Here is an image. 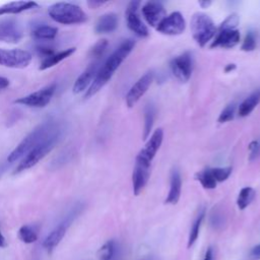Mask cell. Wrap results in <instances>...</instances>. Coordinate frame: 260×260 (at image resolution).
I'll return each mask as SVG.
<instances>
[{
  "label": "cell",
  "mask_w": 260,
  "mask_h": 260,
  "mask_svg": "<svg viewBox=\"0 0 260 260\" xmlns=\"http://www.w3.org/2000/svg\"><path fill=\"white\" fill-rule=\"evenodd\" d=\"M164 139V131L161 128L154 130V132L148 138L145 146L138 152L135 160L150 166L151 160L159 149Z\"/></svg>",
  "instance_id": "11"
},
{
  "label": "cell",
  "mask_w": 260,
  "mask_h": 260,
  "mask_svg": "<svg viewBox=\"0 0 260 260\" xmlns=\"http://www.w3.org/2000/svg\"><path fill=\"white\" fill-rule=\"evenodd\" d=\"M181 189H182V179H181L180 172L177 169H174L171 172L170 191L165 202L167 204H176L180 199Z\"/></svg>",
  "instance_id": "19"
},
{
  "label": "cell",
  "mask_w": 260,
  "mask_h": 260,
  "mask_svg": "<svg viewBox=\"0 0 260 260\" xmlns=\"http://www.w3.org/2000/svg\"><path fill=\"white\" fill-rule=\"evenodd\" d=\"M141 11L144 19L150 26L156 27L166 16L165 7L160 2L157 1H147L145 4H143Z\"/></svg>",
  "instance_id": "15"
},
{
  "label": "cell",
  "mask_w": 260,
  "mask_h": 260,
  "mask_svg": "<svg viewBox=\"0 0 260 260\" xmlns=\"http://www.w3.org/2000/svg\"><path fill=\"white\" fill-rule=\"evenodd\" d=\"M204 216H205V209L202 208L197 217L195 218L193 224H192V228H191V231H190V234H189V239H188V248H190L191 246H193V244L196 242L198 236H199V231H200V226H201V223L204 219Z\"/></svg>",
  "instance_id": "27"
},
{
  "label": "cell",
  "mask_w": 260,
  "mask_h": 260,
  "mask_svg": "<svg viewBox=\"0 0 260 260\" xmlns=\"http://www.w3.org/2000/svg\"><path fill=\"white\" fill-rule=\"evenodd\" d=\"M236 113V105L235 104H230L228 105L219 114L218 117V122L219 123H224L228 121H231L234 119Z\"/></svg>",
  "instance_id": "34"
},
{
  "label": "cell",
  "mask_w": 260,
  "mask_h": 260,
  "mask_svg": "<svg viewBox=\"0 0 260 260\" xmlns=\"http://www.w3.org/2000/svg\"><path fill=\"white\" fill-rule=\"evenodd\" d=\"M7 246V243H6V240L4 238V236L2 235V233L0 232V248H4Z\"/></svg>",
  "instance_id": "44"
},
{
  "label": "cell",
  "mask_w": 260,
  "mask_h": 260,
  "mask_svg": "<svg viewBox=\"0 0 260 260\" xmlns=\"http://www.w3.org/2000/svg\"><path fill=\"white\" fill-rule=\"evenodd\" d=\"M140 6L139 1H131L125 11V17L127 26L130 30H132L136 36L140 38H145L149 35L147 26L141 20L138 14V8Z\"/></svg>",
  "instance_id": "12"
},
{
  "label": "cell",
  "mask_w": 260,
  "mask_h": 260,
  "mask_svg": "<svg viewBox=\"0 0 260 260\" xmlns=\"http://www.w3.org/2000/svg\"><path fill=\"white\" fill-rule=\"evenodd\" d=\"M32 60L30 52L21 49H1L0 65L8 68L22 69L29 65Z\"/></svg>",
  "instance_id": "7"
},
{
  "label": "cell",
  "mask_w": 260,
  "mask_h": 260,
  "mask_svg": "<svg viewBox=\"0 0 260 260\" xmlns=\"http://www.w3.org/2000/svg\"><path fill=\"white\" fill-rule=\"evenodd\" d=\"M203 260H213V251H212L211 247H209L206 250V253H205V256H204Z\"/></svg>",
  "instance_id": "43"
},
{
  "label": "cell",
  "mask_w": 260,
  "mask_h": 260,
  "mask_svg": "<svg viewBox=\"0 0 260 260\" xmlns=\"http://www.w3.org/2000/svg\"><path fill=\"white\" fill-rule=\"evenodd\" d=\"M240 42V31L238 29H221L216 34L211 48H233Z\"/></svg>",
  "instance_id": "18"
},
{
  "label": "cell",
  "mask_w": 260,
  "mask_h": 260,
  "mask_svg": "<svg viewBox=\"0 0 260 260\" xmlns=\"http://www.w3.org/2000/svg\"><path fill=\"white\" fill-rule=\"evenodd\" d=\"M235 68H236V64H234V63L228 64V65L225 66V68H224V71H225V72H230V71L234 70Z\"/></svg>",
  "instance_id": "46"
},
{
  "label": "cell",
  "mask_w": 260,
  "mask_h": 260,
  "mask_svg": "<svg viewBox=\"0 0 260 260\" xmlns=\"http://www.w3.org/2000/svg\"><path fill=\"white\" fill-rule=\"evenodd\" d=\"M100 61H94L90 63L85 70L77 77L75 80L72 90L74 93H80L83 90H87V88L90 86L92 83L93 79L95 78V75L100 69Z\"/></svg>",
  "instance_id": "16"
},
{
  "label": "cell",
  "mask_w": 260,
  "mask_h": 260,
  "mask_svg": "<svg viewBox=\"0 0 260 260\" xmlns=\"http://www.w3.org/2000/svg\"><path fill=\"white\" fill-rule=\"evenodd\" d=\"M249 158L250 160H253L255 158L258 157V155L260 154V141L259 140H253L250 144H249Z\"/></svg>",
  "instance_id": "38"
},
{
  "label": "cell",
  "mask_w": 260,
  "mask_h": 260,
  "mask_svg": "<svg viewBox=\"0 0 260 260\" xmlns=\"http://www.w3.org/2000/svg\"><path fill=\"white\" fill-rule=\"evenodd\" d=\"M196 180L200 182L203 188L205 189H214L216 187L217 182L215 181L210 169L203 170L196 174Z\"/></svg>",
  "instance_id": "28"
},
{
  "label": "cell",
  "mask_w": 260,
  "mask_h": 260,
  "mask_svg": "<svg viewBox=\"0 0 260 260\" xmlns=\"http://www.w3.org/2000/svg\"><path fill=\"white\" fill-rule=\"evenodd\" d=\"M108 41L106 39H102L100 41H98L90 49L89 51V56L91 58L94 59H100L101 57H103V55L105 54L107 48H108Z\"/></svg>",
  "instance_id": "31"
},
{
  "label": "cell",
  "mask_w": 260,
  "mask_h": 260,
  "mask_svg": "<svg viewBox=\"0 0 260 260\" xmlns=\"http://www.w3.org/2000/svg\"><path fill=\"white\" fill-rule=\"evenodd\" d=\"M210 223L214 229L222 228L224 223V215L218 208H214L210 214Z\"/></svg>",
  "instance_id": "33"
},
{
  "label": "cell",
  "mask_w": 260,
  "mask_h": 260,
  "mask_svg": "<svg viewBox=\"0 0 260 260\" xmlns=\"http://www.w3.org/2000/svg\"><path fill=\"white\" fill-rule=\"evenodd\" d=\"M48 14L54 21L62 24H77L87 20L86 13L78 5L69 2H58L51 5Z\"/></svg>",
  "instance_id": "4"
},
{
  "label": "cell",
  "mask_w": 260,
  "mask_h": 260,
  "mask_svg": "<svg viewBox=\"0 0 260 260\" xmlns=\"http://www.w3.org/2000/svg\"><path fill=\"white\" fill-rule=\"evenodd\" d=\"M210 171L215 179V181L223 182L225 181L230 175L232 174V167H224V168H210Z\"/></svg>",
  "instance_id": "32"
},
{
  "label": "cell",
  "mask_w": 260,
  "mask_h": 260,
  "mask_svg": "<svg viewBox=\"0 0 260 260\" xmlns=\"http://www.w3.org/2000/svg\"><path fill=\"white\" fill-rule=\"evenodd\" d=\"M134 46H135L134 40L127 39L123 41L119 45V47L106 59L104 64L100 67L92 83L87 88L84 95L85 99H89L90 96L94 95L111 79L115 71L119 68L122 62L130 54Z\"/></svg>",
  "instance_id": "1"
},
{
  "label": "cell",
  "mask_w": 260,
  "mask_h": 260,
  "mask_svg": "<svg viewBox=\"0 0 260 260\" xmlns=\"http://www.w3.org/2000/svg\"><path fill=\"white\" fill-rule=\"evenodd\" d=\"M211 4V1H207V0H204V1H199V5L202 7V8H207L209 5Z\"/></svg>",
  "instance_id": "45"
},
{
  "label": "cell",
  "mask_w": 260,
  "mask_h": 260,
  "mask_svg": "<svg viewBox=\"0 0 260 260\" xmlns=\"http://www.w3.org/2000/svg\"><path fill=\"white\" fill-rule=\"evenodd\" d=\"M256 48V37L253 31H249L241 46V49L245 52H251Z\"/></svg>",
  "instance_id": "36"
},
{
  "label": "cell",
  "mask_w": 260,
  "mask_h": 260,
  "mask_svg": "<svg viewBox=\"0 0 260 260\" xmlns=\"http://www.w3.org/2000/svg\"><path fill=\"white\" fill-rule=\"evenodd\" d=\"M9 165H10V162L6 159L5 161H2V162H0V179L2 178V176L4 175V173L7 171V169L9 168Z\"/></svg>",
  "instance_id": "39"
},
{
  "label": "cell",
  "mask_w": 260,
  "mask_h": 260,
  "mask_svg": "<svg viewBox=\"0 0 260 260\" xmlns=\"http://www.w3.org/2000/svg\"><path fill=\"white\" fill-rule=\"evenodd\" d=\"M118 26V16L113 12H108L100 16L94 30L96 34H108L114 31Z\"/></svg>",
  "instance_id": "21"
},
{
  "label": "cell",
  "mask_w": 260,
  "mask_h": 260,
  "mask_svg": "<svg viewBox=\"0 0 260 260\" xmlns=\"http://www.w3.org/2000/svg\"><path fill=\"white\" fill-rule=\"evenodd\" d=\"M36 51L39 55H41L44 58L49 57L51 55H53L54 52V48L48 44H39L36 46Z\"/></svg>",
  "instance_id": "37"
},
{
  "label": "cell",
  "mask_w": 260,
  "mask_h": 260,
  "mask_svg": "<svg viewBox=\"0 0 260 260\" xmlns=\"http://www.w3.org/2000/svg\"><path fill=\"white\" fill-rule=\"evenodd\" d=\"M155 28L162 35L177 36L185 30L186 21L181 12L175 11L169 15H166Z\"/></svg>",
  "instance_id": "10"
},
{
  "label": "cell",
  "mask_w": 260,
  "mask_h": 260,
  "mask_svg": "<svg viewBox=\"0 0 260 260\" xmlns=\"http://www.w3.org/2000/svg\"><path fill=\"white\" fill-rule=\"evenodd\" d=\"M23 38L20 22L13 17L0 18V41L8 44H16Z\"/></svg>",
  "instance_id": "9"
},
{
  "label": "cell",
  "mask_w": 260,
  "mask_h": 260,
  "mask_svg": "<svg viewBox=\"0 0 260 260\" xmlns=\"http://www.w3.org/2000/svg\"><path fill=\"white\" fill-rule=\"evenodd\" d=\"M155 116V109L152 105H146L144 109V127H143V139H147L152 129Z\"/></svg>",
  "instance_id": "26"
},
{
  "label": "cell",
  "mask_w": 260,
  "mask_h": 260,
  "mask_svg": "<svg viewBox=\"0 0 260 260\" xmlns=\"http://www.w3.org/2000/svg\"><path fill=\"white\" fill-rule=\"evenodd\" d=\"M149 168L150 166L135 160V166L132 174V186L134 195H139L145 187L149 178Z\"/></svg>",
  "instance_id": "17"
},
{
  "label": "cell",
  "mask_w": 260,
  "mask_h": 260,
  "mask_svg": "<svg viewBox=\"0 0 260 260\" xmlns=\"http://www.w3.org/2000/svg\"><path fill=\"white\" fill-rule=\"evenodd\" d=\"M8 86H9V79L6 77L0 76V91L5 89Z\"/></svg>",
  "instance_id": "41"
},
{
  "label": "cell",
  "mask_w": 260,
  "mask_h": 260,
  "mask_svg": "<svg viewBox=\"0 0 260 260\" xmlns=\"http://www.w3.org/2000/svg\"><path fill=\"white\" fill-rule=\"evenodd\" d=\"M31 35L37 40L49 41V40H53L56 38V36L58 35V29H57V27H54L51 25L40 24L31 30Z\"/></svg>",
  "instance_id": "24"
},
{
  "label": "cell",
  "mask_w": 260,
  "mask_h": 260,
  "mask_svg": "<svg viewBox=\"0 0 260 260\" xmlns=\"http://www.w3.org/2000/svg\"><path fill=\"white\" fill-rule=\"evenodd\" d=\"M116 253V243L114 241H108L98 251V257L100 260H113Z\"/></svg>",
  "instance_id": "30"
},
{
  "label": "cell",
  "mask_w": 260,
  "mask_h": 260,
  "mask_svg": "<svg viewBox=\"0 0 260 260\" xmlns=\"http://www.w3.org/2000/svg\"><path fill=\"white\" fill-rule=\"evenodd\" d=\"M56 87V83L49 84L37 91L15 100L14 103L30 108H44L51 102Z\"/></svg>",
  "instance_id": "8"
},
{
  "label": "cell",
  "mask_w": 260,
  "mask_h": 260,
  "mask_svg": "<svg viewBox=\"0 0 260 260\" xmlns=\"http://www.w3.org/2000/svg\"><path fill=\"white\" fill-rule=\"evenodd\" d=\"M260 103V90H256L248 95L239 107V116L240 117H247L252 113V111L256 108V106Z\"/></svg>",
  "instance_id": "23"
},
{
  "label": "cell",
  "mask_w": 260,
  "mask_h": 260,
  "mask_svg": "<svg viewBox=\"0 0 260 260\" xmlns=\"http://www.w3.org/2000/svg\"><path fill=\"white\" fill-rule=\"evenodd\" d=\"M62 134V129H59L55 131L53 134H51L48 138H46L43 142H41L38 146H36L34 149H31L25 156L21 158V160L18 162L17 167L15 168L13 174H19L23 171H26L34 166H36L41 159H43L57 144Z\"/></svg>",
  "instance_id": "3"
},
{
  "label": "cell",
  "mask_w": 260,
  "mask_h": 260,
  "mask_svg": "<svg viewBox=\"0 0 260 260\" xmlns=\"http://www.w3.org/2000/svg\"><path fill=\"white\" fill-rule=\"evenodd\" d=\"M75 48H68V49H65L63 51H60L58 53H54L53 55L49 56V57H46L42 60L41 64H40V67L39 69L40 70H46V69H49L57 64H59L61 61L65 60L66 58H68L69 56H71L74 52H75Z\"/></svg>",
  "instance_id": "22"
},
{
  "label": "cell",
  "mask_w": 260,
  "mask_h": 260,
  "mask_svg": "<svg viewBox=\"0 0 260 260\" xmlns=\"http://www.w3.org/2000/svg\"><path fill=\"white\" fill-rule=\"evenodd\" d=\"M38 7L35 1H12L0 6V16L6 14H18L20 12L30 10Z\"/></svg>",
  "instance_id": "20"
},
{
  "label": "cell",
  "mask_w": 260,
  "mask_h": 260,
  "mask_svg": "<svg viewBox=\"0 0 260 260\" xmlns=\"http://www.w3.org/2000/svg\"><path fill=\"white\" fill-rule=\"evenodd\" d=\"M251 255H252L253 257H255V258L260 259V245H257V246H255V247L252 249Z\"/></svg>",
  "instance_id": "42"
},
{
  "label": "cell",
  "mask_w": 260,
  "mask_h": 260,
  "mask_svg": "<svg viewBox=\"0 0 260 260\" xmlns=\"http://www.w3.org/2000/svg\"><path fill=\"white\" fill-rule=\"evenodd\" d=\"M18 238L21 242L25 244H31L37 241L38 234L31 225L25 224L20 226V229L18 230Z\"/></svg>",
  "instance_id": "29"
},
{
  "label": "cell",
  "mask_w": 260,
  "mask_h": 260,
  "mask_svg": "<svg viewBox=\"0 0 260 260\" xmlns=\"http://www.w3.org/2000/svg\"><path fill=\"white\" fill-rule=\"evenodd\" d=\"M239 16L237 13H232L231 15H229L219 25L218 27V30H221V29H235L236 26L238 25L239 23Z\"/></svg>",
  "instance_id": "35"
},
{
  "label": "cell",
  "mask_w": 260,
  "mask_h": 260,
  "mask_svg": "<svg viewBox=\"0 0 260 260\" xmlns=\"http://www.w3.org/2000/svg\"><path fill=\"white\" fill-rule=\"evenodd\" d=\"M171 70L174 76L182 82L189 80L192 74V56L189 52H184L183 54L172 59L170 63Z\"/></svg>",
  "instance_id": "13"
},
{
  "label": "cell",
  "mask_w": 260,
  "mask_h": 260,
  "mask_svg": "<svg viewBox=\"0 0 260 260\" xmlns=\"http://www.w3.org/2000/svg\"><path fill=\"white\" fill-rule=\"evenodd\" d=\"M191 31L195 42L200 47H204L216 35L217 28L207 14L196 12L191 19Z\"/></svg>",
  "instance_id": "5"
},
{
  "label": "cell",
  "mask_w": 260,
  "mask_h": 260,
  "mask_svg": "<svg viewBox=\"0 0 260 260\" xmlns=\"http://www.w3.org/2000/svg\"><path fill=\"white\" fill-rule=\"evenodd\" d=\"M80 210H81V206L79 204L73 207V209L67 214V216L46 237V239L44 240L43 246L49 253L52 252L58 246L61 240L64 238L69 225L74 220V218L78 215Z\"/></svg>",
  "instance_id": "6"
},
{
  "label": "cell",
  "mask_w": 260,
  "mask_h": 260,
  "mask_svg": "<svg viewBox=\"0 0 260 260\" xmlns=\"http://www.w3.org/2000/svg\"><path fill=\"white\" fill-rule=\"evenodd\" d=\"M153 80V73L151 71L143 74L128 90L126 94V105L131 108L133 107L140 98L147 91Z\"/></svg>",
  "instance_id": "14"
},
{
  "label": "cell",
  "mask_w": 260,
  "mask_h": 260,
  "mask_svg": "<svg viewBox=\"0 0 260 260\" xmlns=\"http://www.w3.org/2000/svg\"><path fill=\"white\" fill-rule=\"evenodd\" d=\"M255 194H256V192L252 187L242 188L238 195V198H237V205H238L239 209L243 210L246 207H248V205H250V203L253 201Z\"/></svg>",
  "instance_id": "25"
},
{
  "label": "cell",
  "mask_w": 260,
  "mask_h": 260,
  "mask_svg": "<svg viewBox=\"0 0 260 260\" xmlns=\"http://www.w3.org/2000/svg\"><path fill=\"white\" fill-rule=\"evenodd\" d=\"M105 3H106L105 1H96V0H90V1H87V5H88L90 8H92V9L98 8L99 6H101V5L105 4Z\"/></svg>",
  "instance_id": "40"
},
{
  "label": "cell",
  "mask_w": 260,
  "mask_h": 260,
  "mask_svg": "<svg viewBox=\"0 0 260 260\" xmlns=\"http://www.w3.org/2000/svg\"><path fill=\"white\" fill-rule=\"evenodd\" d=\"M61 129L57 121L48 119L39 124L34 130H31L19 143L18 145L8 154L7 160L12 164L25 156L31 149L38 146L46 138H48L55 131Z\"/></svg>",
  "instance_id": "2"
}]
</instances>
